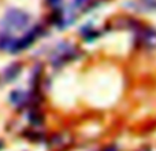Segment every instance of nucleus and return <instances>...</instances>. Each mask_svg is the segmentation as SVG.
<instances>
[{"mask_svg":"<svg viewBox=\"0 0 156 151\" xmlns=\"http://www.w3.org/2000/svg\"><path fill=\"white\" fill-rule=\"evenodd\" d=\"M30 24V17L27 13L18 8H10L5 13L4 18L2 21V33L15 36V33H19L25 30Z\"/></svg>","mask_w":156,"mask_h":151,"instance_id":"f257e3e1","label":"nucleus"},{"mask_svg":"<svg viewBox=\"0 0 156 151\" xmlns=\"http://www.w3.org/2000/svg\"><path fill=\"white\" fill-rule=\"evenodd\" d=\"M101 151H118V149H116L115 146H107V147H104Z\"/></svg>","mask_w":156,"mask_h":151,"instance_id":"39448f33","label":"nucleus"},{"mask_svg":"<svg viewBox=\"0 0 156 151\" xmlns=\"http://www.w3.org/2000/svg\"><path fill=\"white\" fill-rule=\"evenodd\" d=\"M19 73V65H16V63H14V65H11L10 68L5 70V80H14V78L16 77V74Z\"/></svg>","mask_w":156,"mask_h":151,"instance_id":"7ed1b4c3","label":"nucleus"},{"mask_svg":"<svg viewBox=\"0 0 156 151\" xmlns=\"http://www.w3.org/2000/svg\"><path fill=\"white\" fill-rule=\"evenodd\" d=\"M141 41H143V44L147 48H154V47H156V32L155 30L145 32V35L141 37Z\"/></svg>","mask_w":156,"mask_h":151,"instance_id":"f03ea898","label":"nucleus"},{"mask_svg":"<svg viewBox=\"0 0 156 151\" xmlns=\"http://www.w3.org/2000/svg\"><path fill=\"white\" fill-rule=\"evenodd\" d=\"M25 99H26V98H25V94H23V92L16 91V92H12V95H11V102L15 103V105L23 103Z\"/></svg>","mask_w":156,"mask_h":151,"instance_id":"20e7f679","label":"nucleus"},{"mask_svg":"<svg viewBox=\"0 0 156 151\" xmlns=\"http://www.w3.org/2000/svg\"><path fill=\"white\" fill-rule=\"evenodd\" d=\"M140 151H156V149H155V147H145V149H143Z\"/></svg>","mask_w":156,"mask_h":151,"instance_id":"423d86ee","label":"nucleus"}]
</instances>
